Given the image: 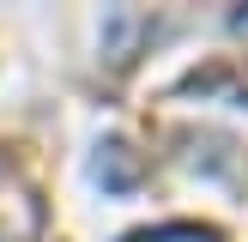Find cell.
I'll use <instances>...</instances> for the list:
<instances>
[{
    "label": "cell",
    "instance_id": "7a4b0ae2",
    "mask_svg": "<svg viewBox=\"0 0 248 242\" xmlns=\"http://www.w3.org/2000/svg\"><path fill=\"white\" fill-rule=\"evenodd\" d=\"M103 157H109V182L127 188V182H133V151H127V145H103ZM103 157H97V164H103Z\"/></svg>",
    "mask_w": 248,
    "mask_h": 242
},
{
    "label": "cell",
    "instance_id": "6da1fadb",
    "mask_svg": "<svg viewBox=\"0 0 248 242\" xmlns=\"http://www.w3.org/2000/svg\"><path fill=\"white\" fill-rule=\"evenodd\" d=\"M121 242H218V230H206V224H152V230H133Z\"/></svg>",
    "mask_w": 248,
    "mask_h": 242
}]
</instances>
